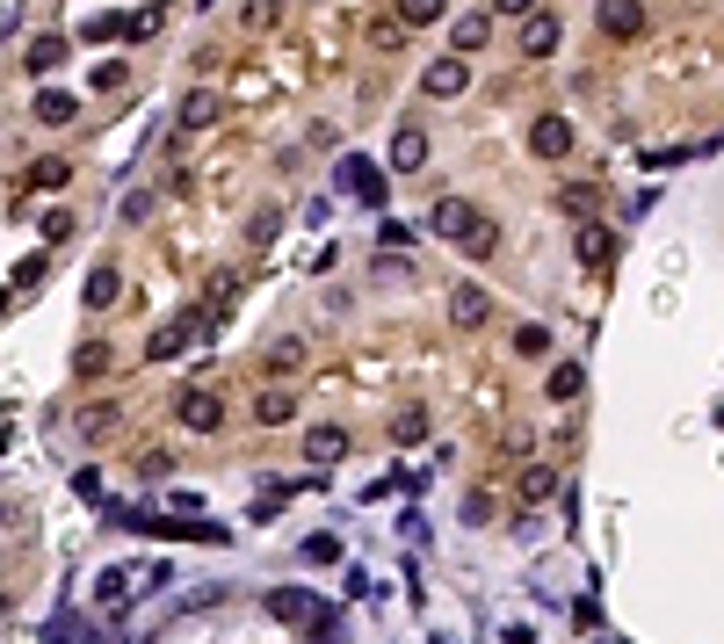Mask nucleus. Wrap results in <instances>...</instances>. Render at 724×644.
Instances as JSON below:
<instances>
[{
  "instance_id": "f704fd0d",
  "label": "nucleus",
  "mask_w": 724,
  "mask_h": 644,
  "mask_svg": "<svg viewBox=\"0 0 724 644\" xmlns=\"http://www.w3.org/2000/svg\"><path fill=\"white\" fill-rule=\"evenodd\" d=\"M44 268H51V261H44V254H29V261H22V268H15V290H37V283H44Z\"/></svg>"
},
{
  "instance_id": "bb28decb",
  "label": "nucleus",
  "mask_w": 724,
  "mask_h": 644,
  "mask_svg": "<svg viewBox=\"0 0 724 644\" xmlns=\"http://www.w3.org/2000/svg\"><path fill=\"white\" fill-rule=\"evenodd\" d=\"M391 442H399V449H413V442H428V413H420V406H406L399 420H391Z\"/></svg>"
},
{
  "instance_id": "f8f14e48",
  "label": "nucleus",
  "mask_w": 724,
  "mask_h": 644,
  "mask_svg": "<svg viewBox=\"0 0 724 644\" xmlns=\"http://www.w3.org/2000/svg\"><path fill=\"white\" fill-rule=\"evenodd\" d=\"M601 29H609L616 44L645 37V8H638V0H601Z\"/></svg>"
},
{
  "instance_id": "20e7f679",
  "label": "nucleus",
  "mask_w": 724,
  "mask_h": 644,
  "mask_svg": "<svg viewBox=\"0 0 724 644\" xmlns=\"http://www.w3.org/2000/svg\"><path fill=\"white\" fill-rule=\"evenodd\" d=\"M341 189H348L362 210H384V167H370L362 152H348V160H341Z\"/></svg>"
},
{
  "instance_id": "c9c22d12",
  "label": "nucleus",
  "mask_w": 724,
  "mask_h": 644,
  "mask_svg": "<svg viewBox=\"0 0 724 644\" xmlns=\"http://www.w3.org/2000/svg\"><path fill=\"white\" fill-rule=\"evenodd\" d=\"M153 29H160V15H153V8H145V15H124V37H131V44H145Z\"/></svg>"
},
{
  "instance_id": "ddd939ff",
  "label": "nucleus",
  "mask_w": 724,
  "mask_h": 644,
  "mask_svg": "<svg viewBox=\"0 0 724 644\" xmlns=\"http://www.w3.org/2000/svg\"><path fill=\"white\" fill-rule=\"evenodd\" d=\"M391 167H399V174L428 167V131H420V124H399V131H391Z\"/></svg>"
},
{
  "instance_id": "a878e982",
  "label": "nucleus",
  "mask_w": 724,
  "mask_h": 644,
  "mask_svg": "<svg viewBox=\"0 0 724 644\" xmlns=\"http://www.w3.org/2000/svg\"><path fill=\"white\" fill-rule=\"evenodd\" d=\"M594 203H601L594 181H565V189H558V210H572V218H594Z\"/></svg>"
},
{
  "instance_id": "7ed1b4c3",
  "label": "nucleus",
  "mask_w": 724,
  "mask_h": 644,
  "mask_svg": "<svg viewBox=\"0 0 724 644\" xmlns=\"http://www.w3.org/2000/svg\"><path fill=\"white\" fill-rule=\"evenodd\" d=\"M174 420L189 427V435H218V427H225V398L218 391H181L174 398Z\"/></svg>"
},
{
  "instance_id": "6ab92c4d",
  "label": "nucleus",
  "mask_w": 724,
  "mask_h": 644,
  "mask_svg": "<svg viewBox=\"0 0 724 644\" xmlns=\"http://www.w3.org/2000/svg\"><path fill=\"white\" fill-rule=\"evenodd\" d=\"M515 493H522V507H543V500H558V471H551V464H529Z\"/></svg>"
},
{
  "instance_id": "5701e85b",
  "label": "nucleus",
  "mask_w": 724,
  "mask_h": 644,
  "mask_svg": "<svg viewBox=\"0 0 724 644\" xmlns=\"http://www.w3.org/2000/svg\"><path fill=\"white\" fill-rule=\"evenodd\" d=\"M580 384H587V370H580V362H558V370L543 377V391H551L558 406H572V398H580Z\"/></svg>"
},
{
  "instance_id": "0eeeda50",
  "label": "nucleus",
  "mask_w": 724,
  "mask_h": 644,
  "mask_svg": "<svg viewBox=\"0 0 724 644\" xmlns=\"http://www.w3.org/2000/svg\"><path fill=\"white\" fill-rule=\"evenodd\" d=\"M218 116H225L218 87H189V95H181V109H174V124H181V131H210Z\"/></svg>"
},
{
  "instance_id": "58836bf2",
  "label": "nucleus",
  "mask_w": 724,
  "mask_h": 644,
  "mask_svg": "<svg viewBox=\"0 0 724 644\" xmlns=\"http://www.w3.org/2000/svg\"><path fill=\"white\" fill-rule=\"evenodd\" d=\"M543 0H493V15H536Z\"/></svg>"
},
{
  "instance_id": "412c9836",
  "label": "nucleus",
  "mask_w": 724,
  "mask_h": 644,
  "mask_svg": "<svg viewBox=\"0 0 724 644\" xmlns=\"http://www.w3.org/2000/svg\"><path fill=\"white\" fill-rule=\"evenodd\" d=\"M131 587H138L131 572H102V579H95V601L109 608V616H124V608H131Z\"/></svg>"
},
{
  "instance_id": "c85d7f7f",
  "label": "nucleus",
  "mask_w": 724,
  "mask_h": 644,
  "mask_svg": "<svg viewBox=\"0 0 724 644\" xmlns=\"http://www.w3.org/2000/svg\"><path fill=\"white\" fill-rule=\"evenodd\" d=\"M297 550H305V565H341V536H305V543H297Z\"/></svg>"
},
{
  "instance_id": "473e14b6",
  "label": "nucleus",
  "mask_w": 724,
  "mask_h": 644,
  "mask_svg": "<svg viewBox=\"0 0 724 644\" xmlns=\"http://www.w3.org/2000/svg\"><path fill=\"white\" fill-rule=\"evenodd\" d=\"M370 44H377V51H399L406 29H399V22H370Z\"/></svg>"
},
{
  "instance_id": "b1692460",
  "label": "nucleus",
  "mask_w": 724,
  "mask_h": 644,
  "mask_svg": "<svg viewBox=\"0 0 724 644\" xmlns=\"http://www.w3.org/2000/svg\"><path fill=\"white\" fill-rule=\"evenodd\" d=\"M73 116H80V102H73V95H58V87H44V95H37V124H51V131H58V124H73Z\"/></svg>"
},
{
  "instance_id": "4be33fe9",
  "label": "nucleus",
  "mask_w": 724,
  "mask_h": 644,
  "mask_svg": "<svg viewBox=\"0 0 724 644\" xmlns=\"http://www.w3.org/2000/svg\"><path fill=\"white\" fill-rule=\"evenodd\" d=\"M428 225H435L442 239H464V225H471V203H464V196H442V203H435V218H428Z\"/></svg>"
},
{
  "instance_id": "a19ab883",
  "label": "nucleus",
  "mask_w": 724,
  "mask_h": 644,
  "mask_svg": "<svg viewBox=\"0 0 724 644\" xmlns=\"http://www.w3.org/2000/svg\"><path fill=\"white\" fill-rule=\"evenodd\" d=\"M261 8H283V0H261Z\"/></svg>"
},
{
  "instance_id": "7c9ffc66",
  "label": "nucleus",
  "mask_w": 724,
  "mask_h": 644,
  "mask_svg": "<svg viewBox=\"0 0 724 644\" xmlns=\"http://www.w3.org/2000/svg\"><path fill=\"white\" fill-rule=\"evenodd\" d=\"M276 232H283V210H254V225H247V239H254V247H268Z\"/></svg>"
},
{
  "instance_id": "4468645a",
  "label": "nucleus",
  "mask_w": 724,
  "mask_h": 644,
  "mask_svg": "<svg viewBox=\"0 0 724 644\" xmlns=\"http://www.w3.org/2000/svg\"><path fill=\"white\" fill-rule=\"evenodd\" d=\"M29 189H37V196H51V189H66V181H73V160H66V152H44V160H29Z\"/></svg>"
},
{
  "instance_id": "ea45409f",
  "label": "nucleus",
  "mask_w": 724,
  "mask_h": 644,
  "mask_svg": "<svg viewBox=\"0 0 724 644\" xmlns=\"http://www.w3.org/2000/svg\"><path fill=\"white\" fill-rule=\"evenodd\" d=\"M8 304H15V290H0V312H8Z\"/></svg>"
},
{
  "instance_id": "e433bc0d",
  "label": "nucleus",
  "mask_w": 724,
  "mask_h": 644,
  "mask_svg": "<svg viewBox=\"0 0 724 644\" xmlns=\"http://www.w3.org/2000/svg\"><path fill=\"white\" fill-rule=\"evenodd\" d=\"M543 348H551V333H543V326H522V333H515V355H543Z\"/></svg>"
},
{
  "instance_id": "f03ea898",
  "label": "nucleus",
  "mask_w": 724,
  "mask_h": 644,
  "mask_svg": "<svg viewBox=\"0 0 724 644\" xmlns=\"http://www.w3.org/2000/svg\"><path fill=\"white\" fill-rule=\"evenodd\" d=\"M464 87H471V58H464V51H442L435 66L420 73V95H435V102H457Z\"/></svg>"
},
{
  "instance_id": "1a4fd4ad",
  "label": "nucleus",
  "mask_w": 724,
  "mask_h": 644,
  "mask_svg": "<svg viewBox=\"0 0 724 644\" xmlns=\"http://www.w3.org/2000/svg\"><path fill=\"white\" fill-rule=\"evenodd\" d=\"M457 247L471 254V261H493L500 247H507V232H500V218H486V210H471V225H464V239Z\"/></svg>"
},
{
  "instance_id": "4c0bfd02",
  "label": "nucleus",
  "mask_w": 724,
  "mask_h": 644,
  "mask_svg": "<svg viewBox=\"0 0 724 644\" xmlns=\"http://www.w3.org/2000/svg\"><path fill=\"white\" fill-rule=\"evenodd\" d=\"M377 239H384V247H413V225H399V218H384V232H377Z\"/></svg>"
},
{
  "instance_id": "39448f33",
  "label": "nucleus",
  "mask_w": 724,
  "mask_h": 644,
  "mask_svg": "<svg viewBox=\"0 0 724 644\" xmlns=\"http://www.w3.org/2000/svg\"><path fill=\"white\" fill-rule=\"evenodd\" d=\"M203 333V312H189V319H174V326H153V341H145V362H174L181 348H189Z\"/></svg>"
},
{
  "instance_id": "a211bd4d",
  "label": "nucleus",
  "mask_w": 724,
  "mask_h": 644,
  "mask_svg": "<svg viewBox=\"0 0 724 644\" xmlns=\"http://www.w3.org/2000/svg\"><path fill=\"white\" fill-rule=\"evenodd\" d=\"M109 370H116L109 341H80V348H73V377H87V384H95V377H109Z\"/></svg>"
},
{
  "instance_id": "f3484780",
  "label": "nucleus",
  "mask_w": 724,
  "mask_h": 644,
  "mask_svg": "<svg viewBox=\"0 0 724 644\" xmlns=\"http://www.w3.org/2000/svg\"><path fill=\"white\" fill-rule=\"evenodd\" d=\"M486 37H493V15H457V22H449V51H464V58Z\"/></svg>"
},
{
  "instance_id": "9b49d317",
  "label": "nucleus",
  "mask_w": 724,
  "mask_h": 644,
  "mask_svg": "<svg viewBox=\"0 0 724 644\" xmlns=\"http://www.w3.org/2000/svg\"><path fill=\"white\" fill-rule=\"evenodd\" d=\"M449 319H457L464 333H478V326L493 319V297L478 290V283H457V297H449Z\"/></svg>"
},
{
  "instance_id": "72a5a7b5",
  "label": "nucleus",
  "mask_w": 724,
  "mask_h": 644,
  "mask_svg": "<svg viewBox=\"0 0 724 644\" xmlns=\"http://www.w3.org/2000/svg\"><path fill=\"white\" fill-rule=\"evenodd\" d=\"M44 239L58 247V239H73V210H44Z\"/></svg>"
},
{
  "instance_id": "6e6552de",
  "label": "nucleus",
  "mask_w": 724,
  "mask_h": 644,
  "mask_svg": "<svg viewBox=\"0 0 724 644\" xmlns=\"http://www.w3.org/2000/svg\"><path fill=\"white\" fill-rule=\"evenodd\" d=\"M558 44H565V22L558 15H543V8L522 15V58H551Z\"/></svg>"
},
{
  "instance_id": "9d476101",
  "label": "nucleus",
  "mask_w": 724,
  "mask_h": 644,
  "mask_svg": "<svg viewBox=\"0 0 724 644\" xmlns=\"http://www.w3.org/2000/svg\"><path fill=\"white\" fill-rule=\"evenodd\" d=\"M348 456V427H305V464L326 471V464H341Z\"/></svg>"
},
{
  "instance_id": "393cba45",
  "label": "nucleus",
  "mask_w": 724,
  "mask_h": 644,
  "mask_svg": "<svg viewBox=\"0 0 724 644\" xmlns=\"http://www.w3.org/2000/svg\"><path fill=\"white\" fill-rule=\"evenodd\" d=\"M290 413H297V406H290V391H276V384L254 398V420H261V427H290Z\"/></svg>"
},
{
  "instance_id": "cd10ccee",
  "label": "nucleus",
  "mask_w": 724,
  "mask_h": 644,
  "mask_svg": "<svg viewBox=\"0 0 724 644\" xmlns=\"http://www.w3.org/2000/svg\"><path fill=\"white\" fill-rule=\"evenodd\" d=\"M80 435H87V442H109V435H116V406H87V413H80Z\"/></svg>"
},
{
  "instance_id": "2eb2a0df",
  "label": "nucleus",
  "mask_w": 724,
  "mask_h": 644,
  "mask_svg": "<svg viewBox=\"0 0 724 644\" xmlns=\"http://www.w3.org/2000/svg\"><path fill=\"white\" fill-rule=\"evenodd\" d=\"M580 261H587V268H609V261H616V232L594 225V218H580Z\"/></svg>"
},
{
  "instance_id": "c756f323",
  "label": "nucleus",
  "mask_w": 724,
  "mask_h": 644,
  "mask_svg": "<svg viewBox=\"0 0 724 644\" xmlns=\"http://www.w3.org/2000/svg\"><path fill=\"white\" fill-rule=\"evenodd\" d=\"M58 58H66V37H37L29 44V73H51Z\"/></svg>"
},
{
  "instance_id": "aec40b11",
  "label": "nucleus",
  "mask_w": 724,
  "mask_h": 644,
  "mask_svg": "<svg viewBox=\"0 0 724 644\" xmlns=\"http://www.w3.org/2000/svg\"><path fill=\"white\" fill-rule=\"evenodd\" d=\"M268 377H290L297 370V362H305V341H297V333H276V341H268Z\"/></svg>"
},
{
  "instance_id": "2f4dec72",
  "label": "nucleus",
  "mask_w": 724,
  "mask_h": 644,
  "mask_svg": "<svg viewBox=\"0 0 724 644\" xmlns=\"http://www.w3.org/2000/svg\"><path fill=\"white\" fill-rule=\"evenodd\" d=\"M435 15H442V0H399V22H406V29L435 22Z\"/></svg>"
},
{
  "instance_id": "f257e3e1",
  "label": "nucleus",
  "mask_w": 724,
  "mask_h": 644,
  "mask_svg": "<svg viewBox=\"0 0 724 644\" xmlns=\"http://www.w3.org/2000/svg\"><path fill=\"white\" fill-rule=\"evenodd\" d=\"M268 616H276V623H290V630H326V623H334V608H326L319 594H305V587H276V594H268Z\"/></svg>"
},
{
  "instance_id": "dca6fc26",
  "label": "nucleus",
  "mask_w": 724,
  "mask_h": 644,
  "mask_svg": "<svg viewBox=\"0 0 724 644\" xmlns=\"http://www.w3.org/2000/svg\"><path fill=\"white\" fill-rule=\"evenodd\" d=\"M116 290H124V275H116V268L102 261L95 275H87V290H80V304H87V312H109V304H116Z\"/></svg>"
},
{
  "instance_id": "423d86ee",
  "label": "nucleus",
  "mask_w": 724,
  "mask_h": 644,
  "mask_svg": "<svg viewBox=\"0 0 724 644\" xmlns=\"http://www.w3.org/2000/svg\"><path fill=\"white\" fill-rule=\"evenodd\" d=\"M529 152H536V160H565V152H572V124H565L558 109L529 124Z\"/></svg>"
}]
</instances>
